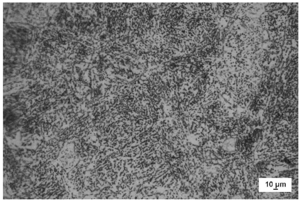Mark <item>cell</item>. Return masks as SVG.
I'll list each match as a JSON object with an SVG mask.
<instances>
[{
    "label": "cell",
    "mask_w": 301,
    "mask_h": 202,
    "mask_svg": "<svg viewBox=\"0 0 301 202\" xmlns=\"http://www.w3.org/2000/svg\"><path fill=\"white\" fill-rule=\"evenodd\" d=\"M235 142L236 139L235 138H228L223 142L222 145V148L224 150L227 152H233L235 149Z\"/></svg>",
    "instance_id": "obj_1"
}]
</instances>
